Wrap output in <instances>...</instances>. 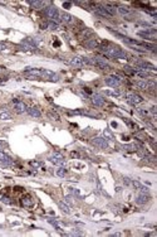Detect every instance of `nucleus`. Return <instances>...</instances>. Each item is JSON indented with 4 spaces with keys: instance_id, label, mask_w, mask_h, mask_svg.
Returning a JSON list of instances; mask_svg holds the SVG:
<instances>
[{
    "instance_id": "1",
    "label": "nucleus",
    "mask_w": 157,
    "mask_h": 237,
    "mask_svg": "<svg viewBox=\"0 0 157 237\" xmlns=\"http://www.w3.org/2000/svg\"><path fill=\"white\" fill-rule=\"evenodd\" d=\"M99 48H101V51L107 57H111V58H121V59L127 58V53L123 52L121 48L116 47V45H101Z\"/></svg>"
},
{
    "instance_id": "2",
    "label": "nucleus",
    "mask_w": 157,
    "mask_h": 237,
    "mask_svg": "<svg viewBox=\"0 0 157 237\" xmlns=\"http://www.w3.org/2000/svg\"><path fill=\"white\" fill-rule=\"evenodd\" d=\"M45 15L54 23L60 22V13L54 5H49V6L45 8Z\"/></svg>"
},
{
    "instance_id": "3",
    "label": "nucleus",
    "mask_w": 157,
    "mask_h": 237,
    "mask_svg": "<svg viewBox=\"0 0 157 237\" xmlns=\"http://www.w3.org/2000/svg\"><path fill=\"white\" fill-rule=\"evenodd\" d=\"M49 160H50L53 164H55V165H60V167L66 165V159H64V156L60 154V153L54 151L50 156H49Z\"/></svg>"
},
{
    "instance_id": "4",
    "label": "nucleus",
    "mask_w": 157,
    "mask_h": 237,
    "mask_svg": "<svg viewBox=\"0 0 157 237\" xmlns=\"http://www.w3.org/2000/svg\"><path fill=\"white\" fill-rule=\"evenodd\" d=\"M89 59H91V64H93V66L101 68V70H111V66L103 58L94 57V58H89Z\"/></svg>"
},
{
    "instance_id": "5",
    "label": "nucleus",
    "mask_w": 157,
    "mask_h": 237,
    "mask_svg": "<svg viewBox=\"0 0 157 237\" xmlns=\"http://www.w3.org/2000/svg\"><path fill=\"white\" fill-rule=\"evenodd\" d=\"M104 82L108 86H111V87H118V86L121 85V82H122V78L120 77V76H117V75H113V76H108V77H106Z\"/></svg>"
},
{
    "instance_id": "6",
    "label": "nucleus",
    "mask_w": 157,
    "mask_h": 237,
    "mask_svg": "<svg viewBox=\"0 0 157 237\" xmlns=\"http://www.w3.org/2000/svg\"><path fill=\"white\" fill-rule=\"evenodd\" d=\"M126 100H127V102L131 105H138L141 102H143V98L141 97L140 95L133 93V92H129V93L126 95Z\"/></svg>"
},
{
    "instance_id": "7",
    "label": "nucleus",
    "mask_w": 157,
    "mask_h": 237,
    "mask_svg": "<svg viewBox=\"0 0 157 237\" xmlns=\"http://www.w3.org/2000/svg\"><path fill=\"white\" fill-rule=\"evenodd\" d=\"M40 77H43L45 79H49V81H53V82H57L59 79L58 75H55L54 72H52V71H49V70H41Z\"/></svg>"
},
{
    "instance_id": "8",
    "label": "nucleus",
    "mask_w": 157,
    "mask_h": 237,
    "mask_svg": "<svg viewBox=\"0 0 157 237\" xmlns=\"http://www.w3.org/2000/svg\"><path fill=\"white\" fill-rule=\"evenodd\" d=\"M92 144L99 149H108V143H107L106 137H101V136L94 137V139L92 140Z\"/></svg>"
},
{
    "instance_id": "9",
    "label": "nucleus",
    "mask_w": 157,
    "mask_h": 237,
    "mask_svg": "<svg viewBox=\"0 0 157 237\" xmlns=\"http://www.w3.org/2000/svg\"><path fill=\"white\" fill-rule=\"evenodd\" d=\"M91 98H92V102H93V105L97 106V107H102V106L104 105V97H103L102 95L93 93Z\"/></svg>"
},
{
    "instance_id": "10",
    "label": "nucleus",
    "mask_w": 157,
    "mask_h": 237,
    "mask_svg": "<svg viewBox=\"0 0 157 237\" xmlns=\"http://www.w3.org/2000/svg\"><path fill=\"white\" fill-rule=\"evenodd\" d=\"M136 86L142 90H148V89H155L156 83L154 81H136Z\"/></svg>"
},
{
    "instance_id": "11",
    "label": "nucleus",
    "mask_w": 157,
    "mask_h": 237,
    "mask_svg": "<svg viewBox=\"0 0 157 237\" xmlns=\"http://www.w3.org/2000/svg\"><path fill=\"white\" fill-rule=\"evenodd\" d=\"M93 11L97 15H99V17H103V18H111V15L107 13L106 9H104V6L103 5H94L93 6Z\"/></svg>"
},
{
    "instance_id": "12",
    "label": "nucleus",
    "mask_w": 157,
    "mask_h": 237,
    "mask_svg": "<svg viewBox=\"0 0 157 237\" xmlns=\"http://www.w3.org/2000/svg\"><path fill=\"white\" fill-rule=\"evenodd\" d=\"M148 199H150V196H148V193H145V192H140V194L136 197V203L137 204H146Z\"/></svg>"
},
{
    "instance_id": "13",
    "label": "nucleus",
    "mask_w": 157,
    "mask_h": 237,
    "mask_svg": "<svg viewBox=\"0 0 157 237\" xmlns=\"http://www.w3.org/2000/svg\"><path fill=\"white\" fill-rule=\"evenodd\" d=\"M69 63L72 64V66H74V67H83L84 64V59H83V57H79V56H75L73 57L71 61H69Z\"/></svg>"
},
{
    "instance_id": "14",
    "label": "nucleus",
    "mask_w": 157,
    "mask_h": 237,
    "mask_svg": "<svg viewBox=\"0 0 157 237\" xmlns=\"http://www.w3.org/2000/svg\"><path fill=\"white\" fill-rule=\"evenodd\" d=\"M14 109H15V111H17L18 114H24L26 111V105L24 104V102H21V101H18V102H15V106H14Z\"/></svg>"
},
{
    "instance_id": "15",
    "label": "nucleus",
    "mask_w": 157,
    "mask_h": 237,
    "mask_svg": "<svg viewBox=\"0 0 157 237\" xmlns=\"http://www.w3.org/2000/svg\"><path fill=\"white\" fill-rule=\"evenodd\" d=\"M21 204L24 206V207H33L34 206V199L29 196H25V197L21 198Z\"/></svg>"
},
{
    "instance_id": "16",
    "label": "nucleus",
    "mask_w": 157,
    "mask_h": 237,
    "mask_svg": "<svg viewBox=\"0 0 157 237\" xmlns=\"http://www.w3.org/2000/svg\"><path fill=\"white\" fill-rule=\"evenodd\" d=\"M0 162H3L5 165H11V164H13V160H11L10 156L4 154V153H1V151H0Z\"/></svg>"
},
{
    "instance_id": "17",
    "label": "nucleus",
    "mask_w": 157,
    "mask_h": 237,
    "mask_svg": "<svg viewBox=\"0 0 157 237\" xmlns=\"http://www.w3.org/2000/svg\"><path fill=\"white\" fill-rule=\"evenodd\" d=\"M26 111H28V114H29L30 116H33V117H35V118H40L41 117V114H40V111L37 107H29Z\"/></svg>"
},
{
    "instance_id": "18",
    "label": "nucleus",
    "mask_w": 157,
    "mask_h": 237,
    "mask_svg": "<svg viewBox=\"0 0 157 237\" xmlns=\"http://www.w3.org/2000/svg\"><path fill=\"white\" fill-rule=\"evenodd\" d=\"M60 20L64 22V23H73L74 19H73V17H72L71 14L63 13V14H60Z\"/></svg>"
},
{
    "instance_id": "19",
    "label": "nucleus",
    "mask_w": 157,
    "mask_h": 237,
    "mask_svg": "<svg viewBox=\"0 0 157 237\" xmlns=\"http://www.w3.org/2000/svg\"><path fill=\"white\" fill-rule=\"evenodd\" d=\"M28 4L32 8H34V9H41V8L45 5L44 1H39V0H35V1H28Z\"/></svg>"
},
{
    "instance_id": "20",
    "label": "nucleus",
    "mask_w": 157,
    "mask_h": 237,
    "mask_svg": "<svg viewBox=\"0 0 157 237\" xmlns=\"http://www.w3.org/2000/svg\"><path fill=\"white\" fill-rule=\"evenodd\" d=\"M58 206L64 213H67V215L71 213V207H69V204H67V202H59Z\"/></svg>"
},
{
    "instance_id": "21",
    "label": "nucleus",
    "mask_w": 157,
    "mask_h": 237,
    "mask_svg": "<svg viewBox=\"0 0 157 237\" xmlns=\"http://www.w3.org/2000/svg\"><path fill=\"white\" fill-rule=\"evenodd\" d=\"M103 6H104V9H106V11H107V13H108L109 15H111V17H113V15L114 14H116V8H114V6H112V5H109V4H106V5H103Z\"/></svg>"
},
{
    "instance_id": "22",
    "label": "nucleus",
    "mask_w": 157,
    "mask_h": 237,
    "mask_svg": "<svg viewBox=\"0 0 157 237\" xmlns=\"http://www.w3.org/2000/svg\"><path fill=\"white\" fill-rule=\"evenodd\" d=\"M86 47L89 48V49H93V48L98 47V43H97V40H94V39H89V40L86 42Z\"/></svg>"
},
{
    "instance_id": "23",
    "label": "nucleus",
    "mask_w": 157,
    "mask_h": 237,
    "mask_svg": "<svg viewBox=\"0 0 157 237\" xmlns=\"http://www.w3.org/2000/svg\"><path fill=\"white\" fill-rule=\"evenodd\" d=\"M118 13L122 14V15H128V14H131V10H129L127 6L120 5V6H118Z\"/></svg>"
},
{
    "instance_id": "24",
    "label": "nucleus",
    "mask_w": 157,
    "mask_h": 237,
    "mask_svg": "<svg viewBox=\"0 0 157 237\" xmlns=\"http://www.w3.org/2000/svg\"><path fill=\"white\" fill-rule=\"evenodd\" d=\"M47 26H48V28L50 29V30H58V29L60 28L58 23H54V22H49L48 24H47Z\"/></svg>"
},
{
    "instance_id": "25",
    "label": "nucleus",
    "mask_w": 157,
    "mask_h": 237,
    "mask_svg": "<svg viewBox=\"0 0 157 237\" xmlns=\"http://www.w3.org/2000/svg\"><path fill=\"white\" fill-rule=\"evenodd\" d=\"M57 175H58V177H66L67 175V169L66 168H63V167L58 168V169H57Z\"/></svg>"
},
{
    "instance_id": "26",
    "label": "nucleus",
    "mask_w": 157,
    "mask_h": 237,
    "mask_svg": "<svg viewBox=\"0 0 157 237\" xmlns=\"http://www.w3.org/2000/svg\"><path fill=\"white\" fill-rule=\"evenodd\" d=\"M0 118H1V120H10L11 116H10V114H8V112H1L0 114Z\"/></svg>"
},
{
    "instance_id": "27",
    "label": "nucleus",
    "mask_w": 157,
    "mask_h": 237,
    "mask_svg": "<svg viewBox=\"0 0 157 237\" xmlns=\"http://www.w3.org/2000/svg\"><path fill=\"white\" fill-rule=\"evenodd\" d=\"M0 201H1L3 203H5V204H11V201H10V198H9V197L1 196V197H0Z\"/></svg>"
},
{
    "instance_id": "28",
    "label": "nucleus",
    "mask_w": 157,
    "mask_h": 237,
    "mask_svg": "<svg viewBox=\"0 0 157 237\" xmlns=\"http://www.w3.org/2000/svg\"><path fill=\"white\" fill-rule=\"evenodd\" d=\"M103 134H104V136H106V137H108L109 140H113V139H114V136L112 135V132H111L109 130H104V132H103Z\"/></svg>"
},
{
    "instance_id": "29",
    "label": "nucleus",
    "mask_w": 157,
    "mask_h": 237,
    "mask_svg": "<svg viewBox=\"0 0 157 237\" xmlns=\"http://www.w3.org/2000/svg\"><path fill=\"white\" fill-rule=\"evenodd\" d=\"M123 149L124 150L132 151V150H136V145H123Z\"/></svg>"
},
{
    "instance_id": "30",
    "label": "nucleus",
    "mask_w": 157,
    "mask_h": 237,
    "mask_svg": "<svg viewBox=\"0 0 157 237\" xmlns=\"http://www.w3.org/2000/svg\"><path fill=\"white\" fill-rule=\"evenodd\" d=\"M123 182H124V184H127V185H131V183H132V181L129 178H123Z\"/></svg>"
},
{
    "instance_id": "31",
    "label": "nucleus",
    "mask_w": 157,
    "mask_h": 237,
    "mask_svg": "<svg viewBox=\"0 0 157 237\" xmlns=\"http://www.w3.org/2000/svg\"><path fill=\"white\" fill-rule=\"evenodd\" d=\"M30 165L34 167V168H39V167H40V163H38V162H32V163H30Z\"/></svg>"
},
{
    "instance_id": "32",
    "label": "nucleus",
    "mask_w": 157,
    "mask_h": 237,
    "mask_svg": "<svg viewBox=\"0 0 157 237\" xmlns=\"http://www.w3.org/2000/svg\"><path fill=\"white\" fill-rule=\"evenodd\" d=\"M5 49H6V45L3 44V43H0V52H4Z\"/></svg>"
},
{
    "instance_id": "33",
    "label": "nucleus",
    "mask_w": 157,
    "mask_h": 237,
    "mask_svg": "<svg viewBox=\"0 0 157 237\" xmlns=\"http://www.w3.org/2000/svg\"><path fill=\"white\" fill-rule=\"evenodd\" d=\"M50 117H53V120H59V116L57 114H50Z\"/></svg>"
},
{
    "instance_id": "34",
    "label": "nucleus",
    "mask_w": 157,
    "mask_h": 237,
    "mask_svg": "<svg viewBox=\"0 0 157 237\" xmlns=\"http://www.w3.org/2000/svg\"><path fill=\"white\" fill-rule=\"evenodd\" d=\"M63 6L66 8V9H68V8L71 6V3H64V4H63Z\"/></svg>"
},
{
    "instance_id": "35",
    "label": "nucleus",
    "mask_w": 157,
    "mask_h": 237,
    "mask_svg": "<svg viewBox=\"0 0 157 237\" xmlns=\"http://www.w3.org/2000/svg\"><path fill=\"white\" fill-rule=\"evenodd\" d=\"M151 112H152V114H154V115H155V114H156V107H155V106H154V107H151Z\"/></svg>"
},
{
    "instance_id": "36",
    "label": "nucleus",
    "mask_w": 157,
    "mask_h": 237,
    "mask_svg": "<svg viewBox=\"0 0 157 237\" xmlns=\"http://www.w3.org/2000/svg\"><path fill=\"white\" fill-rule=\"evenodd\" d=\"M116 190H117V192H121V190H122V189H121V187H117Z\"/></svg>"
},
{
    "instance_id": "37",
    "label": "nucleus",
    "mask_w": 157,
    "mask_h": 237,
    "mask_svg": "<svg viewBox=\"0 0 157 237\" xmlns=\"http://www.w3.org/2000/svg\"><path fill=\"white\" fill-rule=\"evenodd\" d=\"M3 70H4V68H3V67H0V72H1Z\"/></svg>"
},
{
    "instance_id": "38",
    "label": "nucleus",
    "mask_w": 157,
    "mask_h": 237,
    "mask_svg": "<svg viewBox=\"0 0 157 237\" xmlns=\"http://www.w3.org/2000/svg\"><path fill=\"white\" fill-rule=\"evenodd\" d=\"M0 149H1V144H0Z\"/></svg>"
},
{
    "instance_id": "39",
    "label": "nucleus",
    "mask_w": 157,
    "mask_h": 237,
    "mask_svg": "<svg viewBox=\"0 0 157 237\" xmlns=\"http://www.w3.org/2000/svg\"><path fill=\"white\" fill-rule=\"evenodd\" d=\"M0 227H1V226H0Z\"/></svg>"
}]
</instances>
